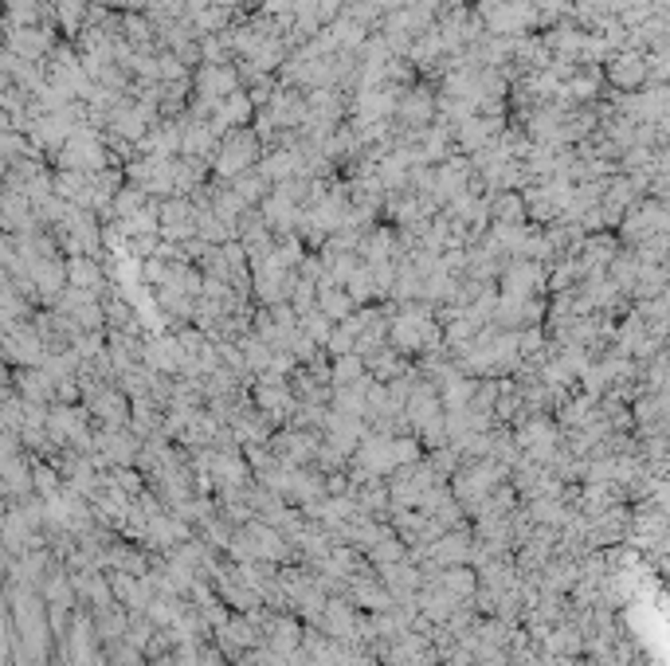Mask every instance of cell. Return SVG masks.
<instances>
[{
  "label": "cell",
  "mask_w": 670,
  "mask_h": 666,
  "mask_svg": "<svg viewBox=\"0 0 670 666\" xmlns=\"http://www.w3.org/2000/svg\"><path fill=\"white\" fill-rule=\"evenodd\" d=\"M263 157V145L259 137L251 134V126H240V130H228L216 145V157H212V169H216V181H232L240 177L243 169H255V161Z\"/></svg>",
  "instance_id": "6da1fadb"
},
{
  "label": "cell",
  "mask_w": 670,
  "mask_h": 666,
  "mask_svg": "<svg viewBox=\"0 0 670 666\" xmlns=\"http://www.w3.org/2000/svg\"><path fill=\"white\" fill-rule=\"evenodd\" d=\"M392 349L400 353H428L431 345H439V330L431 322L428 310H404L392 317Z\"/></svg>",
  "instance_id": "7a4b0ae2"
},
{
  "label": "cell",
  "mask_w": 670,
  "mask_h": 666,
  "mask_svg": "<svg viewBox=\"0 0 670 666\" xmlns=\"http://www.w3.org/2000/svg\"><path fill=\"white\" fill-rule=\"evenodd\" d=\"M619 232H624V240L632 247L651 240V235H666V208H663V201H655V196H639V201L624 212V220H619Z\"/></svg>",
  "instance_id": "3957f363"
},
{
  "label": "cell",
  "mask_w": 670,
  "mask_h": 666,
  "mask_svg": "<svg viewBox=\"0 0 670 666\" xmlns=\"http://www.w3.org/2000/svg\"><path fill=\"white\" fill-rule=\"evenodd\" d=\"M392 122L408 126V130H423V126L436 122V91L428 83H412L404 86L400 98H396V114Z\"/></svg>",
  "instance_id": "277c9868"
},
{
  "label": "cell",
  "mask_w": 670,
  "mask_h": 666,
  "mask_svg": "<svg viewBox=\"0 0 670 666\" xmlns=\"http://www.w3.org/2000/svg\"><path fill=\"white\" fill-rule=\"evenodd\" d=\"M240 75H235V63H200L192 71V95L196 98H208V103H220V98H228L232 91H240Z\"/></svg>",
  "instance_id": "5b68a950"
},
{
  "label": "cell",
  "mask_w": 670,
  "mask_h": 666,
  "mask_svg": "<svg viewBox=\"0 0 670 666\" xmlns=\"http://www.w3.org/2000/svg\"><path fill=\"white\" fill-rule=\"evenodd\" d=\"M604 67H608V83L616 91H639V86H647V67L639 52H616Z\"/></svg>",
  "instance_id": "8992f818"
},
{
  "label": "cell",
  "mask_w": 670,
  "mask_h": 666,
  "mask_svg": "<svg viewBox=\"0 0 670 666\" xmlns=\"http://www.w3.org/2000/svg\"><path fill=\"white\" fill-rule=\"evenodd\" d=\"M322 427H326V443H330L338 455H353V451H357V443L364 440V423L357 420V415L326 412Z\"/></svg>",
  "instance_id": "52a82bcc"
},
{
  "label": "cell",
  "mask_w": 670,
  "mask_h": 666,
  "mask_svg": "<svg viewBox=\"0 0 670 666\" xmlns=\"http://www.w3.org/2000/svg\"><path fill=\"white\" fill-rule=\"evenodd\" d=\"M142 365L150 373H181L184 365V353L176 345V337H150L142 345Z\"/></svg>",
  "instance_id": "ba28073f"
},
{
  "label": "cell",
  "mask_w": 670,
  "mask_h": 666,
  "mask_svg": "<svg viewBox=\"0 0 670 666\" xmlns=\"http://www.w3.org/2000/svg\"><path fill=\"white\" fill-rule=\"evenodd\" d=\"M8 52L24 63H39L52 52V36L39 32V28H8Z\"/></svg>",
  "instance_id": "9c48e42d"
},
{
  "label": "cell",
  "mask_w": 670,
  "mask_h": 666,
  "mask_svg": "<svg viewBox=\"0 0 670 666\" xmlns=\"http://www.w3.org/2000/svg\"><path fill=\"white\" fill-rule=\"evenodd\" d=\"M255 169H259L263 177H267L271 185H282V181H290L294 173H302V157L294 153V149H267V153L255 161Z\"/></svg>",
  "instance_id": "30bf717a"
},
{
  "label": "cell",
  "mask_w": 670,
  "mask_h": 666,
  "mask_svg": "<svg viewBox=\"0 0 670 666\" xmlns=\"http://www.w3.org/2000/svg\"><path fill=\"white\" fill-rule=\"evenodd\" d=\"M349 604H357V608H369V612H388V608H392V596H388V588H384V584H377V580H357V576H353Z\"/></svg>",
  "instance_id": "8fae6325"
},
{
  "label": "cell",
  "mask_w": 670,
  "mask_h": 666,
  "mask_svg": "<svg viewBox=\"0 0 670 666\" xmlns=\"http://www.w3.org/2000/svg\"><path fill=\"white\" fill-rule=\"evenodd\" d=\"M63 271H67V286H78V291H94L98 294V283H102L98 259H91V255H71Z\"/></svg>",
  "instance_id": "7c38bea8"
},
{
  "label": "cell",
  "mask_w": 670,
  "mask_h": 666,
  "mask_svg": "<svg viewBox=\"0 0 670 666\" xmlns=\"http://www.w3.org/2000/svg\"><path fill=\"white\" fill-rule=\"evenodd\" d=\"M228 185H232V193L240 196V201L248 204V208H255V204L263 201V196L271 193V181L259 173V169H243V173H240V177H232Z\"/></svg>",
  "instance_id": "4fadbf2b"
},
{
  "label": "cell",
  "mask_w": 670,
  "mask_h": 666,
  "mask_svg": "<svg viewBox=\"0 0 670 666\" xmlns=\"http://www.w3.org/2000/svg\"><path fill=\"white\" fill-rule=\"evenodd\" d=\"M318 310L330 317L333 325L353 317V298L341 291V286H318Z\"/></svg>",
  "instance_id": "5bb4252c"
},
{
  "label": "cell",
  "mask_w": 670,
  "mask_h": 666,
  "mask_svg": "<svg viewBox=\"0 0 670 666\" xmlns=\"http://www.w3.org/2000/svg\"><path fill=\"white\" fill-rule=\"evenodd\" d=\"M98 443H102L106 459H114V463H134L137 459V443L130 440V435H122V427H106V432L98 435Z\"/></svg>",
  "instance_id": "9a60e30c"
},
{
  "label": "cell",
  "mask_w": 670,
  "mask_h": 666,
  "mask_svg": "<svg viewBox=\"0 0 670 666\" xmlns=\"http://www.w3.org/2000/svg\"><path fill=\"white\" fill-rule=\"evenodd\" d=\"M364 361H369V369H372V376H377V381H396V376L408 373V365H404L400 349H384V345H380L377 353L364 357Z\"/></svg>",
  "instance_id": "2e32d148"
},
{
  "label": "cell",
  "mask_w": 670,
  "mask_h": 666,
  "mask_svg": "<svg viewBox=\"0 0 670 666\" xmlns=\"http://www.w3.org/2000/svg\"><path fill=\"white\" fill-rule=\"evenodd\" d=\"M490 216L494 224H526V204L518 193H494L490 196Z\"/></svg>",
  "instance_id": "e0dca14e"
},
{
  "label": "cell",
  "mask_w": 670,
  "mask_h": 666,
  "mask_svg": "<svg viewBox=\"0 0 670 666\" xmlns=\"http://www.w3.org/2000/svg\"><path fill=\"white\" fill-rule=\"evenodd\" d=\"M541 643H545V654H560V659H568V654H580L584 635H580L576 628H557V631H549Z\"/></svg>",
  "instance_id": "ac0fdd59"
},
{
  "label": "cell",
  "mask_w": 670,
  "mask_h": 666,
  "mask_svg": "<svg viewBox=\"0 0 670 666\" xmlns=\"http://www.w3.org/2000/svg\"><path fill=\"white\" fill-rule=\"evenodd\" d=\"M369 561L377 564V569H384V564H396V561H408V556H404V541H396V537L384 533L377 545H369Z\"/></svg>",
  "instance_id": "d6986e66"
},
{
  "label": "cell",
  "mask_w": 670,
  "mask_h": 666,
  "mask_svg": "<svg viewBox=\"0 0 670 666\" xmlns=\"http://www.w3.org/2000/svg\"><path fill=\"white\" fill-rule=\"evenodd\" d=\"M298 330L310 337L314 345H326L330 341V333H333V322L322 310H310V314H302V322H298Z\"/></svg>",
  "instance_id": "ffe728a7"
},
{
  "label": "cell",
  "mask_w": 670,
  "mask_h": 666,
  "mask_svg": "<svg viewBox=\"0 0 670 666\" xmlns=\"http://www.w3.org/2000/svg\"><path fill=\"white\" fill-rule=\"evenodd\" d=\"M364 376V361L357 353H345L333 361V369H330V381H338V384H353V381H361Z\"/></svg>",
  "instance_id": "44dd1931"
},
{
  "label": "cell",
  "mask_w": 670,
  "mask_h": 666,
  "mask_svg": "<svg viewBox=\"0 0 670 666\" xmlns=\"http://www.w3.org/2000/svg\"><path fill=\"white\" fill-rule=\"evenodd\" d=\"M181 78H189V67L173 52H157V83H181Z\"/></svg>",
  "instance_id": "7402d4cb"
},
{
  "label": "cell",
  "mask_w": 670,
  "mask_h": 666,
  "mask_svg": "<svg viewBox=\"0 0 670 666\" xmlns=\"http://www.w3.org/2000/svg\"><path fill=\"white\" fill-rule=\"evenodd\" d=\"M568 20V0H537V28H557Z\"/></svg>",
  "instance_id": "603a6c76"
},
{
  "label": "cell",
  "mask_w": 670,
  "mask_h": 666,
  "mask_svg": "<svg viewBox=\"0 0 670 666\" xmlns=\"http://www.w3.org/2000/svg\"><path fill=\"white\" fill-rule=\"evenodd\" d=\"M392 459H396V466H412L423 459L420 451V440H400V435H392Z\"/></svg>",
  "instance_id": "cb8c5ba5"
},
{
  "label": "cell",
  "mask_w": 670,
  "mask_h": 666,
  "mask_svg": "<svg viewBox=\"0 0 670 666\" xmlns=\"http://www.w3.org/2000/svg\"><path fill=\"white\" fill-rule=\"evenodd\" d=\"M98 631L102 635H122L126 631V620L118 612H102V620H98Z\"/></svg>",
  "instance_id": "d4e9b609"
},
{
  "label": "cell",
  "mask_w": 670,
  "mask_h": 666,
  "mask_svg": "<svg viewBox=\"0 0 670 666\" xmlns=\"http://www.w3.org/2000/svg\"><path fill=\"white\" fill-rule=\"evenodd\" d=\"M36 482H39V490H44L47 498L55 494V474H52V471H36Z\"/></svg>",
  "instance_id": "484cf974"
}]
</instances>
